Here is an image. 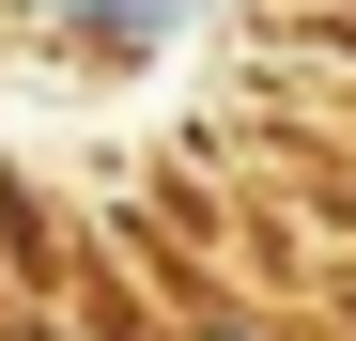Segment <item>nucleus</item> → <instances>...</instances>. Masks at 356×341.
<instances>
[{"label":"nucleus","mask_w":356,"mask_h":341,"mask_svg":"<svg viewBox=\"0 0 356 341\" xmlns=\"http://www.w3.org/2000/svg\"><path fill=\"white\" fill-rule=\"evenodd\" d=\"M0 47H47L78 78H140L186 47V0H0Z\"/></svg>","instance_id":"obj_1"},{"label":"nucleus","mask_w":356,"mask_h":341,"mask_svg":"<svg viewBox=\"0 0 356 341\" xmlns=\"http://www.w3.org/2000/svg\"><path fill=\"white\" fill-rule=\"evenodd\" d=\"M170 341H294L279 310H232V295H202V310H170Z\"/></svg>","instance_id":"obj_2"}]
</instances>
